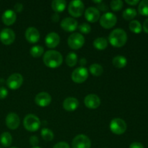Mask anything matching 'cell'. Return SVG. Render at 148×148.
Here are the masks:
<instances>
[{
  "label": "cell",
  "mask_w": 148,
  "mask_h": 148,
  "mask_svg": "<svg viewBox=\"0 0 148 148\" xmlns=\"http://www.w3.org/2000/svg\"><path fill=\"white\" fill-rule=\"evenodd\" d=\"M90 72L92 74L93 76L99 77L103 72V68L99 64L94 63L90 66Z\"/></svg>",
  "instance_id": "25"
},
{
  "label": "cell",
  "mask_w": 148,
  "mask_h": 148,
  "mask_svg": "<svg viewBox=\"0 0 148 148\" xmlns=\"http://www.w3.org/2000/svg\"><path fill=\"white\" fill-rule=\"evenodd\" d=\"M143 30L145 32V33H148V18L146 19V20H145L144 23H143Z\"/></svg>",
  "instance_id": "42"
},
{
  "label": "cell",
  "mask_w": 148,
  "mask_h": 148,
  "mask_svg": "<svg viewBox=\"0 0 148 148\" xmlns=\"http://www.w3.org/2000/svg\"><path fill=\"white\" fill-rule=\"evenodd\" d=\"M23 82V77L20 73H14L7 79V85L11 90H17L21 87Z\"/></svg>",
  "instance_id": "10"
},
{
  "label": "cell",
  "mask_w": 148,
  "mask_h": 148,
  "mask_svg": "<svg viewBox=\"0 0 148 148\" xmlns=\"http://www.w3.org/2000/svg\"><path fill=\"white\" fill-rule=\"evenodd\" d=\"M110 7L113 11H119L123 7V1L121 0H113L110 3Z\"/></svg>",
  "instance_id": "32"
},
{
  "label": "cell",
  "mask_w": 148,
  "mask_h": 148,
  "mask_svg": "<svg viewBox=\"0 0 148 148\" xmlns=\"http://www.w3.org/2000/svg\"><path fill=\"white\" fill-rule=\"evenodd\" d=\"M51 96L46 92H40L36 95L35 98V102L38 106L46 107L48 106L51 102Z\"/></svg>",
  "instance_id": "15"
},
{
  "label": "cell",
  "mask_w": 148,
  "mask_h": 148,
  "mask_svg": "<svg viewBox=\"0 0 148 148\" xmlns=\"http://www.w3.org/2000/svg\"><path fill=\"white\" fill-rule=\"evenodd\" d=\"M5 123L7 127L10 130H14L17 129L20 126V117L18 116L17 114L15 113H10L7 114L5 119Z\"/></svg>",
  "instance_id": "12"
},
{
  "label": "cell",
  "mask_w": 148,
  "mask_h": 148,
  "mask_svg": "<svg viewBox=\"0 0 148 148\" xmlns=\"http://www.w3.org/2000/svg\"><path fill=\"white\" fill-rule=\"evenodd\" d=\"M98 10H103V11H107L108 10V6L105 4L104 2H101L98 4Z\"/></svg>",
  "instance_id": "39"
},
{
  "label": "cell",
  "mask_w": 148,
  "mask_h": 148,
  "mask_svg": "<svg viewBox=\"0 0 148 148\" xmlns=\"http://www.w3.org/2000/svg\"><path fill=\"white\" fill-rule=\"evenodd\" d=\"M23 125L27 131L36 132L40 127V121L34 114H27L23 120Z\"/></svg>",
  "instance_id": "3"
},
{
  "label": "cell",
  "mask_w": 148,
  "mask_h": 148,
  "mask_svg": "<svg viewBox=\"0 0 148 148\" xmlns=\"http://www.w3.org/2000/svg\"><path fill=\"white\" fill-rule=\"evenodd\" d=\"M104 148H108V147H104Z\"/></svg>",
  "instance_id": "47"
},
{
  "label": "cell",
  "mask_w": 148,
  "mask_h": 148,
  "mask_svg": "<svg viewBox=\"0 0 148 148\" xmlns=\"http://www.w3.org/2000/svg\"><path fill=\"white\" fill-rule=\"evenodd\" d=\"M17 19L16 12L12 10H7L3 12L1 20L6 25H12L14 24Z\"/></svg>",
  "instance_id": "19"
},
{
  "label": "cell",
  "mask_w": 148,
  "mask_h": 148,
  "mask_svg": "<svg viewBox=\"0 0 148 148\" xmlns=\"http://www.w3.org/2000/svg\"><path fill=\"white\" fill-rule=\"evenodd\" d=\"M8 95V91L4 87H0V99H4Z\"/></svg>",
  "instance_id": "35"
},
{
  "label": "cell",
  "mask_w": 148,
  "mask_h": 148,
  "mask_svg": "<svg viewBox=\"0 0 148 148\" xmlns=\"http://www.w3.org/2000/svg\"><path fill=\"white\" fill-rule=\"evenodd\" d=\"M32 148H40V147H38V146H36V147H33Z\"/></svg>",
  "instance_id": "44"
},
{
  "label": "cell",
  "mask_w": 148,
  "mask_h": 148,
  "mask_svg": "<svg viewBox=\"0 0 148 148\" xmlns=\"http://www.w3.org/2000/svg\"><path fill=\"white\" fill-rule=\"evenodd\" d=\"M85 5L81 0H73L68 6L69 13L74 17H79L83 14Z\"/></svg>",
  "instance_id": "4"
},
{
  "label": "cell",
  "mask_w": 148,
  "mask_h": 148,
  "mask_svg": "<svg viewBox=\"0 0 148 148\" xmlns=\"http://www.w3.org/2000/svg\"><path fill=\"white\" fill-rule=\"evenodd\" d=\"M30 144L33 147H36V146L38 145V143H39V140H38V137H36V136L33 135V136H31V137H30Z\"/></svg>",
  "instance_id": "34"
},
{
  "label": "cell",
  "mask_w": 148,
  "mask_h": 148,
  "mask_svg": "<svg viewBox=\"0 0 148 148\" xmlns=\"http://www.w3.org/2000/svg\"><path fill=\"white\" fill-rule=\"evenodd\" d=\"M15 40V33L12 29L6 27L0 32V40L4 45H10Z\"/></svg>",
  "instance_id": "11"
},
{
  "label": "cell",
  "mask_w": 148,
  "mask_h": 148,
  "mask_svg": "<svg viewBox=\"0 0 148 148\" xmlns=\"http://www.w3.org/2000/svg\"><path fill=\"white\" fill-rule=\"evenodd\" d=\"M138 12L144 16H148V0H143L138 6Z\"/></svg>",
  "instance_id": "31"
},
{
  "label": "cell",
  "mask_w": 148,
  "mask_h": 148,
  "mask_svg": "<svg viewBox=\"0 0 148 148\" xmlns=\"http://www.w3.org/2000/svg\"><path fill=\"white\" fill-rule=\"evenodd\" d=\"M10 148H18V147H10Z\"/></svg>",
  "instance_id": "45"
},
{
  "label": "cell",
  "mask_w": 148,
  "mask_h": 148,
  "mask_svg": "<svg viewBox=\"0 0 148 148\" xmlns=\"http://www.w3.org/2000/svg\"><path fill=\"white\" fill-rule=\"evenodd\" d=\"M40 134L41 137L45 141H51L53 140V137H54V134H53V132L51 130L48 128H43L42 129L41 132H40Z\"/></svg>",
  "instance_id": "30"
},
{
  "label": "cell",
  "mask_w": 148,
  "mask_h": 148,
  "mask_svg": "<svg viewBox=\"0 0 148 148\" xmlns=\"http://www.w3.org/2000/svg\"><path fill=\"white\" fill-rule=\"evenodd\" d=\"M51 20L53 22V23H57L59 20V15L58 13L55 12L52 14L51 16Z\"/></svg>",
  "instance_id": "40"
},
{
  "label": "cell",
  "mask_w": 148,
  "mask_h": 148,
  "mask_svg": "<svg viewBox=\"0 0 148 148\" xmlns=\"http://www.w3.org/2000/svg\"><path fill=\"white\" fill-rule=\"evenodd\" d=\"M53 148H70L69 144L65 142H59V143H56Z\"/></svg>",
  "instance_id": "36"
},
{
  "label": "cell",
  "mask_w": 148,
  "mask_h": 148,
  "mask_svg": "<svg viewBox=\"0 0 148 148\" xmlns=\"http://www.w3.org/2000/svg\"><path fill=\"white\" fill-rule=\"evenodd\" d=\"M72 148H90L91 141L88 136L79 134L73 139L72 143Z\"/></svg>",
  "instance_id": "8"
},
{
  "label": "cell",
  "mask_w": 148,
  "mask_h": 148,
  "mask_svg": "<svg viewBox=\"0 0 148 148\" xmlns=\"http://www.w3.org/2000/svg\"><path fill=\"white\" fill-rule=\"evenodd\" d=\"M94 47L98 50H103L108 46V40L106 38L103 37L97 38L93 41Z\"/></svg>",
  "instance_id": "24"
},
{
  "label": "cell",
  "mask_w": 148,
  "mask_h": 148,
  "mask_svg": "<svg viewBox=\"0 0 148 148\" xmlns=\"http://www.w3.org/2000/svg\"><path fill=\"white\" fill-rule=\"evenodd\" d=\"M25 38L31 43H37L40 39V33L36 27H29L25 31Z\"/></svg>",
  "instance_id": "18"
},
{
  "label": "cell",
  "mask_w": 148,
  "mask_h": 148,
  "mask_svg": "<svg viewBox=\"0 0 148 148\" xmlns=\"http://www.w3.org/2000/svg\"><path fill=\"white\" fill-rule=\"evenodd\" d=\"M88 77V71L87 68L79 66L75 69L72 73V79L76 83H82Z\"/></svg>",
  "instance_id": "9"
},
{
  "label": "cell",
  "mask_w": 148,
  "mask_h": 148,
  "mask_svg": "<svg viewBox=\"0 0 148 148\" xmlns=\"http://www.w3.org/2000/svg\"><path fill=\"white\" fill-rule=\"evenodd\" d=\"M108 41L114 47H122L127 41V33L121 28L114 29L108 36Z\"/></svg>",
  "instance_id": "2"
},
{
  "label": "cell",
  "mask_w": 148,
  "mask_h": 148,
  "mask_svg": "<svg viewBox=\"0 0 148 148\" xmlns=\"http://www.w3.org/2000/svg\"><path fill=\"white\" fill-rule=\"evenodd\" d=\"M60 42V37L59 34L55 32H51L45 38V43L46 46L51 49L56 47Z\"/></svg>",
  "instance_id": "16"
},
{
  "label": "cell",
  "mask_w": 148,
  "mask_h": 148,
  "mask_svg": "<svg viewBox=\"0 0 148 148\" xmlns=\"http://www.w3.org/2000/svg\"><path fill=\"white\" fill-rule=\"evenodd\" d=\"M66 7V1L65 0H53L51 3V7L55 12H62Z\"/></svg>",
  "instance_id": "21"
},
{
  "label": "cell",
  "mask_w": 148,
  "mask_h": 148,
  "mask_svg": "<svg viewBox=\"0 0 148 148\" xmlns=\"http://www.w3.org/2000/svg\"><path fill=\"white\" fill-rule=\"evenodd\" d=\"M130 148H145V147L142 143L135 142V143H133L130 145Z\"/></svg>",
  "instance_id": "38"
},
{
  "label": "cell",
  "mask_w": 148,
  "mask_h": 148,
  "mask_svg": "<svg viewBox=\"0 0 148 148\" xmlns=\"http://www.w3.org/2000/svg\"><path fill=\"white\" fill-rule=\"evenodd\" d=\"M66 63L70 67L75 66L77 63V55L75 52H70L66 55Z\"/></svg>",
  "instance_id": "27"
},
{
  "label": "cell",
  "mask_w": 148,
  "mask_h": 148,
  "mask_svg": "<svg viewBox=\"0 0 148 148\" xmlns=\"http://www.w3.org/2000/svg\"><path fill=\"white\" fill-rule=\"evenodd\" d=\"M137 10L134 8H127L123 12L122 16L124 20H131L134 19L137 15Z\"/></svg>",
  "instance_id": "28"
},
{
  "label": "cell",
  "mask_w": 148,
  "mask_h": 148,
  "mask_svg": "<svg viewBox=\"0 0 148 148\" xmlns=\"http://www.w3.org/2000/svg\"><path fill=\"white\" fill-rule=\"evenodd\" d=\"M130 30L134 33H140L143 30V26L138 20H132L129 25Z\"/></svg>",
  "instance_id": "26"
},
{
  "label": "cell",
  "mask_w": 148,
  "mask_h": 148,
  "mask_svg": "<svg viewBox=\"0 0 148 148\" xmlns=\"http://www.w3.org/2000/svg\"><path fill=\"white\" fill-rule=\"evenodd\" d=\"M126 2L128 4H130V5L134 6L137 5V4H139V3H140V1H139V0H126Z\"/></svg>",
  "instance_id": "41"
},
{
  "label": "cell",
  "mask_w": 148,
  "mask_h": 148,
  "mask_svg": "<svg viewBox=\"0 0 148 148\" xmlns=\"http://www.w3.org/2000/svg\"><path fill=\"white\" fill-rule=\"evenodd\" d=\"M63 30L67 32H73L78 27V23L73 17H65L60 24Z\"/></svg>",
  "instance_id": "13"
},
{
  "label": "cell",
  "mask_w": 148,
  "mask_h": 148,
  "mask_svg": "<svg viewBox=\"0 0 148 148\" xmlns=\"http://www.w3.org/2000/svg\"><path fill=\"white\" fill-rule=\"evenodd\" d=\"M79 106V101L74 97H68L64 101L63 107L66 111H74Z\"/></svg>",
  "instance_id": "20"
},
{
  "label": "cell",
  "mask_w": 148,
  "mask_h": 148,
  "mask_svg": "<svg viewBox=\"0 0 148 148\" xmlns=\"http://www.w3.org/2000/svg\"><path fill=\"white\" fill-rule=\"evenodd\" d=\"M79 63H80L81 66L84 67V66H85V65L87 64V60L85 59V58H82V59L79 60Z\"/></svg>",
  "instance_id": "43"
},
{
  "label": "cell",
  "mask_w": 148,
  "mask_h": 148,
  "mask_svg": "<svg viewBox=\"0 0 148 148\" xmlns=\"http://www.w3.org/2000/svg\"><path fill=\"white\" fill-rule=\"evenodd\" d=\"M127 125L125 121L120 118H115L110 123V130L115 134H122L126 132Z\"/></svg>",
  "instance_id": "6"
},
{
  "label": "cell",
  "mask_w": 148,
  "mask_h": 148,
  "mask_svg": "<svg viewBox=\"0 0 148 148\" xmlns=\"http://www.w3.org/2000/svg\"><path fill=\"white\" fill-rule=\"evenodd\" d=\"M117 22V17L114 13L106 12L100 17V24L106 29H110L114 27Z\"/></svg>",
  "instance_id": "7"
},
{
  "label": "cell",
  "mask_w": 148,
  "mask_h": 148,
  "mask_svg": "<svg viewBox=\"0 0 148 148\" xmlns=\"http://www.w3.org/2000/svg\"><path fill=\"white\" fill-rule=\"evenodd\" d=\"M12 143V137L11 134L7 132H4L0 136V143L2 145L3 147H10Z\"/></svg>",
  "instance_id": "23"
},
{
  "label": "cell",
  "mask_w": 148,
  "mask_h": 148,
  "mask_svg": "<svg viewBox=\"0 0 148 148\" xmlns=\"http://www.w3.org/2000/svg\"><path fill=\"white\" fill-rule=\"evenodd\" d=\"M112 64L116 68H119V69L120 68H124L127 64V59L125 56L118 55V56L113 58Z\"/></svg>",
  "instance_id": "22"
},
{
  "label": "cell",
  "mask_w": 148,
  "mask_h": 148,
  "mask_svg": "<svg viewBox=\"0 0 148 148\" xmlns=\"http://www.w3.org/2000/svg\"><path fill=\"white\" fill-rule=\"evenodd\" d=\"M14 12H21L23 10V5L21 3H16L14 6Z\"/></svg>",
  "instance_id": "37"
},
{
  "label": "cell",
  "mask_w": 148,
  "mask_h": 148,
  "mask_svg": "<svg viewBox=\"0 0 148 148\" xmlns=\"http://www.w3.org/2000/svg\"><path fill=\"white\" fill-rule=\"evenodd\" d=\"M0 148H3V147H0Z\"/></svg>",
  "instance_id": "46"
},
{
  "label": "cell",
  "mask_w": 148,
  "mask_h": 148,
  "mask_svg": "<svg viewBox=\"0 0 148 148\" xmlns=\"http://www.w3.org/2000/svg\"><path fill=\"white\" fill-rule=\"evenodd\" d=\"M85 17L90 23H95L100 18V11L96 7H88L85 10Z\"/></svg>",
  "instance_id": "17"
},
{
  "label": "cell",
  "mask_w": 148,
  "mask_h": 148,
  "mask_svg": "<svg viewBox=\"0 0 148 148\" xmlns=\"http://www.w3.org/2000/svg\"><path fill=\"white\" fill-rule=\"evenodd\" d=\"M84 103L87 108L90 109H95L101 105V99L95 94H90L85 98Z\"/></svg>",
  "instance_id": "14"
},
{
  "label": "cell",
  "mask_w": 148,
  "mask_h": 148,
  "mask_svg": "<svg viewBox=\"0 0 148 148\" xmlns=\"http://www.w3.org/2000/svg\"><path fill=\"white\" fill-rule=\"evenodd\" d=\"M69 47L75 50L82 48L85 43V38L79 33H74L69 36L67 40Z\"/></svg>",
  "instance_id": "5"
},
{
  "label": "cell",
  "mask_w": 148,
  "mask_h": 148,
  "mask_svg": "<svg viewBox=\"0 0 148 148\" xmlns=\"http://www.w3.org/2000/svg\"><path fill=\"white\" fill-rule=\"evenodd\" d=\"M78 29L79 31L84 34H88L91 31V27L88 23H83L78 26Z\"/></svg>",
  "instance_id": "33"
},
{
  "label": "cell",
  "mask_w": 148,
  "mask_h": 148,
  "mask_svg": "<svg viewBox=\"0 0 148 148\" xmlns=\"http://www.w3.org/2000/svg\"><path fill=\"white\" fill-rule=\"evenodd\" d=\"M43 63L49 68L59 67L63 62V56L60 52L55 50H49L45 52L43 57Z\"/></svg>",
  "instance_id": "1"
},
{
  "label": "cell",
  "mask_w": 148,
  "mask_h": 148,
  "mask_svg": "<svg viewBox=\"0 0 148 148\" xmlns=\"http://www.w3.org/2000/svg\"><path fill=\"white\" fill-rule=\"evenodd\" d=\"M43 52H44V49L43 47H42L41 46H38V45H36V46H33V47L30 49V53L31 54V56L34 58H38L40 56H41L43 55Z\"/></svg>",
  "instance_id": "29"
}]
</instances>
